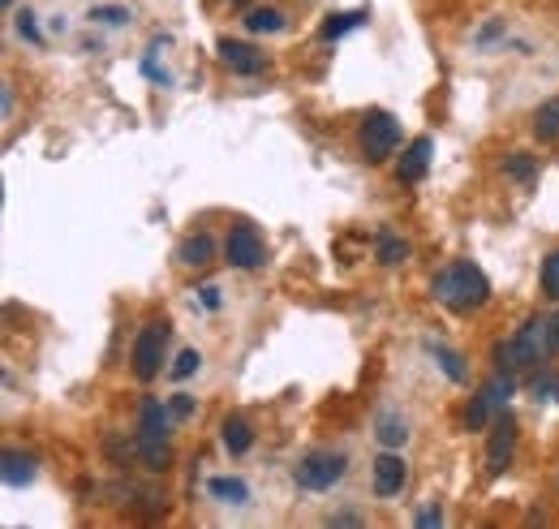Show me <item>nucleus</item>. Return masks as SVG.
<instances>
[{
    "mask_svg": "<svg viewBox=\"0 0 559 529\" xmlns=\"http://www.w3.org/2000/svg\"><path fill=\"white\" fill-rule=\"evenodd\" d=\"M430 293H435L439 306H448L456 314H469V310L486 306V297H491V284H486L478 263H452V267H443L439 276H435Z\"/></svg>",
    "mask_w": 559,
    "mask_h": 529,
    "instance_id": "obj_1",
    "label": "nucleus"
},
{
    "mask_svg": "<svg viewBox=\"0 0 559 529\" xmlns=\"http://www.w3.org/2000/svg\"><path fill=\"white\" fill-rule=\"evenodd\" d=\"M168 405L164 400H142L138 409V456L147 461L151 469H164L168 465Z\"/></svg>",
    "mask_w": 559,
    "mask_h": 529,
    "instance_id": "obj_2",
    "label": "nucleus"
},
{
    "mask_svg": "<svg viewBox=\"0 0 559 529\" xmlns=\"http://www.w3.org/2000/svg\"><path fill=\"white\" fill-rule=\"evenodd\" d=\"M516 345H521L529 366H547L551 353L559 349V314H534V319H525V327L516 332Z\"/></svg>",
    "mask_w": 559,
    "mask_h": 529,
    "instance_id": "obj_3",
    "label": "nucleus"
},
{
    "mask_svg": "<svg viewBox=\"0 0 559 529\" xmlns=\"http://www.w3.org/2000/svg\"><path fill=\"white\" fill-rule=\"evenodd\" d=\"M344 465L349 461H344L340 452H327V448L306 452L293 469V482L301 486V491H332V486L344 478Z\"/></svg>",
    "mask_w": 559,
    "mask_h": 529,
    "instance_id": "obj_4",
    "label": "nucleus"
},
{
    "mask_svg": "<svg viewBox=\"0 0 559 529\" xmlns=\"http://www.w3.org/2000/svg\"><path fill=\"white\" fill-rule=\"evenodd\" d=\"M400 142V121L392 117V112H366L362 121V155L366 164H383L387 155L396 151Z\"/></svg>",
    "mask_w": 559,
    "mask_h": 529,
    "instance_id": "obj_5",
    "label": "nucleus"
},
{
    "mask_svg": "<svg viewBox=\"0 0 559 529\" xmlns=\"http://www.w3.org/2000/svg\"><path fill=\"white\" fill-rule=\"evenodd\" d=\"M508 396H512V375H499V379L486 383V388H478V396H473L469 409H465V426H469V431H482L486 422L504 413Z\"/></svg>",
    "mask_w": 559,
    "mask_h": 529,
    "instance_id": "obj_6",
    "label": "nucleus"
},
{
    "mask_svg": "<svg viewBox=\"0 0 559 529\" xmlns=\"http://www.w3.org/2000/svg\"><path fill=\"white\" fill-rule=\"evenodd\" d=\"M164 345H168V327L164 323H151V327H142L138 332V340H134V375L142 383H151L155 375H160Z\"/></svg>",
    "mask_w": 559,
    "mask_h": 529,
    "instance_id": "obj_7",
    "label": "nucleus"
},
{
    "mask_svg": "<svg viewBox=\"0 0 559 529\" xmlns=\"http://www.w3.org/2000/svg\"><path fill=\"white\" fill-rule=\"evenodd\" d=\"M224 254H228V263L233 267L254 271V267H263V237H258L250 224H237L233 233H228V241H224Z\"/></svg>",
    "mask_w": 559,
    "mask_h": 529,
    "instance_id": "obj_8",
    "label": "nucleus"
},
{
    "mask_svg": "<svg viewBox=\"0 0 559 529\" xmlns=\"http://www.w3.org/2000/svg\"><path fill=\"white\" fill-rule=\"evenodd\" d=\"M430 160H435V138H413L405 147V155H400V164H396V181L418 185L426 177Z\"/></svg>",
    "mask_w": 559,
    "mask_h": 529,
    "instance_id": "obj_9",
    "label": "nucleus"
},
{
    "mask_svg": "<svg viewBox=\"0 0 559 529\" xmlns=\"http://www.w3.org/2000/svg\"><path fill=\"white\" fill-rule=\"evenodd\" d=\"M512 448H516V422L508 413L495 418V431H491V443H486V461H491V474H504L508 461H512Z\"/></svg>",
    "mask_w": 559,
    "mask_h": 529,
    "instance_id": "obj_10",
    "label": "nucleus"
},
{
    "mask_svg": "<svg viewBox=\"0 0 559 529\" xmlns=\"http://www.w3.org/2000/svg\"><path fill=\"white\" fill-rule=\"evenodd\" d=\"M220 61L233 69V74H246V78H254V74H263V56H258L250 44H241V39H220Z\"/></svg>",
    "mask_w": 559,
    "mask_h": 529,
    "instance_id": "obj_11",
    "label": "nucleus"
},
{
    "mask_svg": "<svg viewBox=\"0 0 559 529\" xmlns=\"http://www.w3.org/2000/svg\"><path fill=\"white\" fill-rule=\"evenodd\" d=\"M405 478H409V465L400 461L396 452H383L379 461H375V495H400V486H405Z\"/></svg>",
    "mask_w": 559,
    "mask_h": 529,
    "instance_id": "obj_12",
    "label": "nucleus"
},
{
    "mask_svg": "<svg viewBox=\"0 0 559 529\" xmlns=\"http://www.w3.org/2000/svg\"><path fill=\"white\" fill-rule=\"evenodd\" d=\"M207 495L211 499H220V504H250V486L246 482H241V478H207Z\"/></svg>",
    "mask_w": 559,
    "mask_h": 529,
    "instance_id": "obj_13",
    "label": "nucleus"
},
{
    "mask_svg": "<svg viewBox=\"0 0 559 529\" xmlns=\"http://www.w3.org/2000/svg\"><path fill=\"white\" fill-rule=\"evenodd\" d=\"M220 439H224V448L241 456V452H250V443H254V431H250V422L246 418H224L220 426Z\"/></svg>",
    "mask_w": 559,
    "mask_h": 529,
    "instance_id": "obj_14",
    "label": "nucleus"
},
{
    "mask_svg": "<svg viewBox=\"0 0 559 529\" xmlns=\"http://www.w3.org/2000/svg\"><path fill=\"white\" fill-rule=\"evenodd\" d=\"M0 469H5V482L9 486H26L35 478V461L26 452H5L0 456Z\"/></svg>",
    "mask_w": 559,
    "mask_h": 529,
    "instance_id": "obj_15",
    "label": "nucleus"
},
{
    "mask_svg": "<svg viewBox=\"0 0 559 529\" xmlns=\"http://www.w3.org/2000/svg\"><path fill=\"white\" fill-rule=\"evenodd\" d=\"M362 22H366V9H353V13H327L323 26H319V35H323V39H340V35L357 31Z\"/></svg>",
    "mask_w": 559,
    "mask_h": 529,
    "instance_id": "obj_16",
    "label": "nucleus"
},
{
    "mask_svg": "<svg viewBox=\"0 0 559 529\" xmlns=\"http://www.w3.org/2000/svg\"><path fill=\"white\" fill-rule=\"evenodd\" d=\"M211 237L207 233H198V237H190V241H181V250H177V263H185V267H207L211 263Z\"/></svg>",
    "mask_w": 559,
    "mask_h": 529,
    "instance_id": "obj_17",
    "label": "nucleus"
},
{
    "mask_svg": "<svg viewBox=\"0 0 559 529\" xmlns=\"http://www.w3.org/2000/svg\"><path fill=\"white\" fill-rule=\"evenodd\" d=\"M534 138L538 142H555L559 138V99H547V104L534 112Z\"/></svg>",
    "mask_w": 559,
    "mask_h": 529,
    "instance_id": "obj_18",
    "label": "nucleus"
},
{
    "mask_svg": "<svg viewBox=\"0 0 559 529\" xmlns=\"http://www.w3.org/2000/svg\"><path fill=\"white\" fill-rule=\"evenodd\" d=\"M246 31L250 35H276V31H284V13L280 9H250Z\"/></svg>",
    "mask_w": 559,
    "mask_h": 529,
    "instance_id": "obj_19",
    "label": "nucleus"
},
{
    "mask_svg": "<svg viewBox=\"0 0 559 529\" xmlns=\"http://www.w3.org/2000/svg\"><path fill=\"white\" fill-rule=\"evenodd\" d=\"M491 357H495V366H499V375H516V370H525L529 362H525V353H521V345L516 340H499V345L491 349Z\"/></svg>",
    "mask_w": 559,
    "mask_h": 529,
    "instance_id": "obj_20",
    "label": "nucleus"
},
{
    "mask_svg": "<svg viewBox=\"0 0 559 529\" xmlns=\"http://www.w3.org/2000/svg\"><path fill=\"white\" fill-rule=\"evenodd\" d=\"M430 357H435L439 362V370L443 375H448L452 383H465V362H461V353H452V349H443V345H435V340H430Z\"/></svg>",
    "mask_w": 559,
    "mask_h": 529,
    "instance_id": "obj_21",
    "label": "nucleus"
},
{
    "mask_svg": "<svg viewBox=\"0 0 559 529\" xmlns=\"http://www.w3.org/2000/svg\"><path fill=\"white\" fill-rule=\"evenodd\" d=\"M375 431H379V443H383V448H400V443L409 439V431H405V422H400L396 413H379Z\"/></svg>",
    "mask_w": 559,
    "mask_h": 529,
    "instance_id": "obj_22",
    "label": "nucleus"
},
{
    "mask_svg": "<svg viewBox=\"0 0 559 529\" xmlns=\"http://www.w3.org/2000/svg\"><path fill=\"white\" fill-rule=\"evenodd\" d=\"M409 259V246L400 237H392V233H379V263L383 267H396V263H405Z\"/></svg>",
    "mask_w": 559,
    "mask_h": 529,
    "instance_id": "obj_23",
    "label": "nucleus"
},
{
    "mask_svg": "<svg viewBox=\"0 0 559 529\" xmlns=\"http://www.w3.org/2000/svg\"><path fill=\"white\" fill-rule=\"evenodd\" d=\"M542 293L559 302V250L547 254V263H542Z\"/></svg>",
    "mask_w": 559,
    "mask_h": 529,
    "instance_id": "obj_24",
    "label": "nucleus"
},
{
    "mask_svg": "<svg viewBox=\"0 0 559 529\" xmlns=\"http://www.w3.org/2000/svg\"><path fill=\"white\" fill-rule=\"evenodd\" d=\"M529 392H534L538 400H555V405H559V375H555V370H542V375L529 383Z\"/></svg>",
    "mask_w": 559,
    "mask_h": 529,
    "instance_id": "obj_25",
    "label": "nucleus"
},
{
    "mask_svg": "<svg viewBox=\"0 0 559 529\" xmlns=\"http://www.w3.org/2000/svg\"><path fill=\"white\" fill-rule=\"evenodd\" d=\"M198 366H203V357H198L194 349H185V353L177 357V366H172V379H177V383H185L190 375H198Z\"/></svg>",
    "mask_w": 559,
    "mask_h": 529,
    "instance_id": "obj_26",
    "label": "nucleus"
},
{
    "mask_svg": "<svg viewBox=\"0 0 559 529\" xmlns=\"http://www.w3.org/2000/svg\"><path fill=\"white\" fill-rule=\"evenodd\" d=\"M91 22H104V26H125V22H129V9H121V5L91 9Z\"/></svg>",
    "mask_w": 559,
    "mask_h": 529,
    "instance_id": "obj_27",
    "label": "nucleus"
},
{
    "mask_svg": "<svg viewBox=\"0 0 559 529\" xmlns=\"http://www.w3.org/2000/svg\"><path fill=\"white\" fill-rule=\"evenodd\" d=\"M13 26H18V35L26 39V44H43V35H39V26H35V13H18V18H13Z\"/></svg>",
    "mask_w": 559,
    "mask_h": 529,
    "instance_id": "obj_28",
    "label": "nucleus"
},
{
    "mask_svg": "<svg viewBox=\"0 0 559 529\" xmlns=\"http://www.w3.org/2000/svg\"><path fill=\"white\" fill-rule=\"evenodd\" d=\"M504 168H508V177H516V181H529V177L538 173V164L529 160V155H512V160H508Z\"/></svg>",
    "mask_w": 559,
    "mask_h": 529,
    "instance_id": "obj_29",
    "label": "nucleus"
},
{
    "mask_svg": "<svg viewBox=\"0 0 559 529\" xmlns=\"http://www.w3.org/2000/svg\"><path fill=\"white\" fill-rule=\"evenodd\" d=\"M198 302H203V310H220V289L203 284V289H198Z\"/></svg>",
    "mask_w": 559,
    "mask_h": 529,
    "instance_id": "obj_30",
    "label": "nucleus"
},
{
    "mask_svg": "<svg viewBox=\"0 0 559 529\" xmlns=\"http://www.w3.org/2000/svg\"><path fill=\"white\" fill-rule=\"evenodd\" d=\"M172 418H190V413H194V400L190 396H172Z\"/></svg>",
    "mask_w": 559,
    "mask_h": 529,
    "instance_id": "obj_31",
    "label": "nucleus"
},
{
    "mask_svg": "<svg viewBox=\"0 0 559 529\" xmlns=\"http://www.w3.org/2000/svg\"><path fill=\"white\" fill-rule=\"evenodd\" d=\"M418 525H443V512L439 508H422L418 512Z\"/></svg>",
    "mask_w": 559,
    "mask_h": 529,
    "instance_id": "obj_32",
    "label": "nucleus"
},
{
    "mask_svg": "<svg viewBox=\"0 0 559 529\" xmlns=\"http://www.w3.org/2000/svg\"><path fill=\"white\" fill-rule=\"evenodd\" d=\"M332 525H357L353 512H340V517H332Z\"/></svg>",
    "mask_w": 559,
    "mask_h": 529,
    "instance_id": "obj_33",
    "label": "nucleus"
},
{
    "mask_svg": "<svg viewBox=\"0 0 559 529\" xmlns=\"http://www.w3.org/2000/svg\"><path fill=\"white\" fill-rule=\"evenodd\" d=\"M5 5H13V0H5Z\"/></svg>",
    "mask_w": 559,
    "mask_h": 529,
    "instance_id": "obj_34",
    "label": "nucleus"
}]
</instances>
